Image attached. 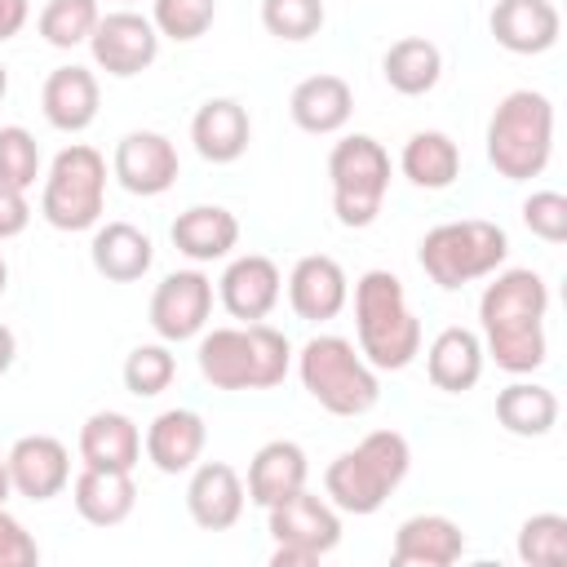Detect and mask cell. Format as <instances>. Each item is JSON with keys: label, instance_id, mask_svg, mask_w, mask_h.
<instances>
[{"label": "cell", "instance_id": "1", "mask_svg": "<svg viewBox=\"0 0 567 567\" xmlns=\"http://www.w3.org/2000/svg\"><path fill=\"white\" fill-rule=\"evenodd\" d=\"M549 142H554V106L536 89H514L501 97L487 124V159L496 164L501 177L523 182L536 177L549 164Z\"/></svg>", "mask_w": 567, "mask_h": 567}, {"label": "cell", "instance_id": "2", "mask_svg": "<svg viewBox=\"0 0 567 567\" xmlns=\"http://www.w3.org/2000/svg\"><path fill=\"white\" fill-rule=\"evenodd\" d=\"M408 461H412V452L399 430H372V434H363V443L354 452H341L328 465V478H323L328 496L350 514H372L403 483Z\"/></svg>", "mask_w": 567, "mask_h": 567}, {"label": "cell", "instance_id": "3", "mask_svg": "<svg viewBox=\"0 0 567 567\" xmlns=\"http://www.w3.org/2000/svg\"><path fill=\"white\" fill-rule=\"evenodd\" d=\"M359 346L377 368H403L421 350V323L403 301V284L390 270H368L354 288Z\"/></svg>", "mask_w": 567, "mask_h": 567}, {"label": "cell", "instance_id": "4", "mask_svg": "<svg viewBox=\"0 0 567 567\" xmlns=\"http://www.w3.org/2000/svg\"><path fill=\"white\" fill-rule=\"evenodd\" d=\"M509 252V239L496 221L465 217V221H443L425 230L421 239V266L439 288H461L465 279H478L496 270Z\"/></svg>", "mask_w": 567, "mask_h": 567}, {"label": "cell", "instance_id": "5", "mask_svg": "<svg viewBox=\"0 0 567 567\" xmlns=\"http://www.w3.org/2000/svg\"><path fill=\"white\" fill-rule=\"evenodd\" d=\"M306 390L337 416H359L377 403V377L346 337H315L301 350Z\"/></svg>", "mask_w": 567, "mask_h": 567}, {"label": "cell", "instance_id": "6", "mask_svg": "<svg viewBox=\"0 0 567 567\" xmlns=\"http://www.w3.org/2000/svg\"><path fill=\"white\" fill-rule=\"evenodd\" d=\"M328 177H332L337 217L346 226H368L381 213V199H385V186H390V155L368 133L341 137L328 155Z\"/></svg>", "mask_w": 567, "mask_h": 567}, {"label": "cell", "instance_id": "7", "mask_svg": "<svg viewBox=\"0 0 567 567\" xmlns=\"http://www.w3.org/2000/svg\"><path fill=\"white\" fill-rule=\"evenodd\" d=\"M102 186H106V159L93 146L75 142L53 159L40 208L58 230H84L102 213Z\"/></svg>", "mask_w": 567, "mask_h": 567}, {"label": "cell", "instance_id": "8", "mask_svg": "<svg viewBox=\"0 0 567 567\" xmlns=\"http://www.w3.org/2000/svg\"><path fill=\"white\" fill-rule=\"evenodd\" d=\"M89 40H93L97 66H106L111 75H137V71H146L155 62V49H159L155 27L142 13H128V9L97 18V27H93Z\"/></svg>", "mask_w": 567, "mask_h": 567}, {"label": "cell", "instance_id": "9", "mask_svg": "<svg viewBox=\"0 0 567 567\" xmlns=\"http://www.w3.org/2000/svg\"><path fill=\"white\" fill-rule=\"evenodd\" d=\"M270 509V536L279 540V545H292V549H306V554H328L332 545H337V536H341V518L319 501V496H310L306 487H297V492H288L284 501H275V505H266Z\"/></svg>", "mask_w": 567, "mask_h": 567}, {"label": "cell", "instance_id": "10", "mask_svg": "<svg viewBox=\"0 0 567 567\" xmlns=\"http://www.w3.org/2000/svg\"><path fill=\"white\" fill-rule=\"evenodd\" d=\"M208 306H213V288L199 270H177L168 275L155 297H151V323L159 337L168 341H182V337H195L208 319Z\"/></svg>", "mask_w": 567, "mask_h": 567}, {"label": "cell", "instance_id": "11", "mask_svg": "<svg viewBox=\"0 0 567 567\" xmlns=\"http://www.w3.org/2000/svg\"><path fill=\"white\" fill-rule=\"evenodd\" d=\"M115 177L133 195H159L177 177V151L159 133H128L115 146Z\"/></svg>", "mask_w": 567, "mask_h": 567}, {"label": "cell", "instance_id": "12", "mask_svg": "<svg viewBox=\"0 0 567 567\" xmlns=\"http://www.w3.org/2000/svg\"><path fill=\"white\" fill-rule=\"evenodd\" d=\"M71 465H66V447L53 434H27L13 443L9 452V483L31 496V501H49L62 492Z\"/></svg>", "mask_w": 567, "mask_h": 567}, {"label": "cell", "instance_id": "13", "mask_svg": "<svg viewBox=\"0 0 567 567\" xmlns=\"http://www.w3.org/2000/svg\"><path fill=\"white\" fill-rule=\"evenodd\" d=\"M465 554V536L452 518L443 514H416L399 527L390 563L394 567H447Z\"/></svg>", "mask_w": 567, "mask_h": 567}, {"label": "cell", "instance_id": "14", "mask_svg": "<svg viewBox=\"0 0 567 567\" xmlns=\"http://www.w3.org/2000/svg\"><path fill=\"white\" fill-rule=\"evenodd\" d=\"M492 35L509 53H545L558 40V9L549 0H496Z\"/></svg>", "mask_w": 567, "mask_h": 567}, {"label": "cell", "instance_id": "15", "mask_svg": "<svg viewBox=\"0 0 567 567\" xmlns=\"http://www.w3.org/2000/svg\"><path fill=\"white\" fill-rule=\"evenodd\" d=\"M288 301L301 319H332L346 306V270L328 252H310L292 266Z\"/></svg>", "mask_w": 567, "mask_h": 567}, {"label": "cell", "instance_id": "16", "mask_svg": "<svg viewBox=\"0 0 567 567\" xmlns=\"http://www.w3.org/2000/svg\"><path fill=\"white\" fill-rule=\"evenodd\" d=\"M186 505H190V518L199 527L221 532L244 509V483H239V474L226 461H208V465L195 470V478L186 487Z\"/></svg>", "mask_w": 567, "mask_h": 567}, {"label": "cell", "instance_id": "17", "mask_svg": "<svg viewBox=\"0 0 567 567\" xmlns=\"http://www.w3.org/2000/svg\"><path fill=\"white\" fill-rule=\"evenodd\" d=\"M221 301L235 319H261L279 301V266L261 252L230 261L221 275Z\"/></svg>", "mask_w": 567, "mask_h": 567}, {"label": "cell", "instance_id": "18", "mask_svg": "<svg viewBox=\"0 0 567 567\" xmlns=\"http://www.w3.org/2000/svg\"><path fill=\"white\" fill-rule=\"evenodd\" d=\"M350 106H354L350 84L341 75H328V71L306 75L292 89V97H288V111H292V120L306 133H332V128H341L350 120Z\"/></svg>", "mask_w": 567, "mask_h": 567}, {"label": "cell", "instance_id": "19", "mask_svg": "<svg viewBox=\"0 0 567 567\" xmlns=\"http://www.w3.org/2000/svg\"><path fill=\"white\" fill-rule=\"evenodd\" d=\"M190 137H195V146H199L204 159L230 164V159H239L244 146H248V111H244L239 102H230V97H213V102H204V106L195 111Z\"/></svg>", "mask_w": 567, "mask_h": 567}, {"label": "cell", "instance_id": "20", "mask_svg": "<svg viewBox=\"0 0 567 567\" xmlns=\"http://www.w3.org/2000/svg\"><path fill=\"white\" fill-rule=\"evenodd\" d=\"M137 452H142V439L124 412H93L80 430V456L93 470H133Z\"/></svg>", "mask_w": 567, "mask_h": 567}, {"label": "cell", "instance_id": "21", "mask_svg": "<svg viewBox=\"0 0 567 567\" xmlns=\"http://www.w3.org/2000/svg\"><path fill=\"white\" fill-rule=\"evenodd\" d=\"M204 447V421L190 408H168L151 421L146 430V456L164 470V474H182L195 465Z\"/></svg>", "mask_w": 567, "mask_h": 567}, {"label": "cell", "instance_id": "22", "mask_svg": "<svg viewBox=\"0 0 567 567\" xmlns=\"http://www.w3.org/2000/svg\"><path fill=\"white\" fill-rule=\"evenodd\" d=\"M545 306H549V292L536 270H505L496 275V284H487L478 301V319L483 328L505 319H545Z\"/></svg>", "mask_w": 567, "mask_h": 567}, {"label": "cell", "instance_id": "23", "mask_svg": "<svg viewBox=\"0 0 567 567\" xmlns=\"http://www.w3.org/2000/svg\"><path fill=\"white\" fill-rule=\"evenodd\" d=\"M133 496H137V487H133L128 470H93V465H84V474L75 478V509L93 527L124 523L128 509H133Z\"/></svg>", "mask_w": 567, "mask_h": 567}, {"label": "cell", "instance_id": "24", "mask_svg": "<svg viewBox=\"0 0 567 567\" xmlns=\"http://www.w3.org/2000/svg\"><path fill=\"white\" fill-rule=\"evenodd\" d=\"M44 115L53 128H84L93 115H97V80L84 71V66H58L49 80H44Z\"/></svg>", "mask_w": 567, "mask_h": 567}, {"label": "cell", "instance_id": "25", "mask_svg": "<svg viewBox=\"0 0 567 567\" xmlns=\"http://www.w3.org/2000/svg\"><path fill=\"white\" fill-rule=\"evenodd\" d=\"M235 239H239V221H235V213H226L217 204H195V208L177 213V221H173V244L195 261H213V257L230 252Z\"/></svg>", "mask_w": 567, "mask_h": 567}, {"label": "cell", "instance_id": "26", "mask_svg": "<svg viewBox=\"0 0 567 567\" xmlns=\"http://www.w3.org/2000/svg\"><path fill=\"white\" fill-rule=\"evenodd\" d=\"M301 483H306V452L288 439L266 443L248 465V501H257V505H275L288 492H297Z\"/></svg>", "mask_w": 567, "mask_h": 567}, {"label": "cell", "instance_id": "27", "mask_svg": "<svg viewBox=\"0 0 567 567\" xmlns=\"http://www.w3.org/2000/svg\"><path fill=\"white\" fill-rule=\"evenodd\" d=\"M93 266H97V275H106L115 284L142 279L151 266V239L133 221H106L93 235Z\"/></svg>", "mask_w": 567, "mask_h": 567}, {"label": "cell", "instance_id": "28", "mask_svg": "<svg viewBox=\"0 0 567 567\" xmlns=\"http://www.w3.org/2000/svg\"><path fill=\"white\" fill-rule=\"evenodd\" d=\"M430 381L447 394H461L478 381L483 372V350H478V337L470 328H443L430 346Z\"/></svg>", "mask_w": 567, "mask_h": 567}, {"label": "cell", "instance_id": "29", "mask_svg": "<svg viewBox=\"0 0 567 567\" xmlns=\"http://www.w3.org/2000/svg\"><path fill=\"white\" fill-rule=\"evenodd\" d=\"M385 80L394 93L403 97H416V93H430L439 84V71H443V53L439 44H430L425 35H403L385 49Z\"/></svg>", "mask_w": 567, "mask_h": 567}, {"label": "cell", "instance_id": "30", "mask_svg": "<svg viewBox=\"0 0 567 567\" xmlns=\"http://www.w3.org/2000/svg\"><path fill=\"white\" fill-rule=\"evenodd\" d=\"M199 372L217 390H248L252 385V359H248V332L244 328H213L199 341Z\"/></svg>", "mask_w": 567, "mask_h": 567}, {"label": "cell", "instance_id": "31", "mask_svg": "<svg viewBox=\"0 0 567 567\" xmlns=\"http://www.w3.org/2000/svg\"><path fill=\"white\" fill-rule=\"evenodd\" d=\"M456 168H461V151H456V142L447 133L425 128V133H412L408 137V146H403V173L416 186L443 190V186H452Z\"/></svg>", "mask_w": 567, "mask_h": 567}, {"label": "cell", "instance_id": "32", "mask_svg": "<svg viewBox=\"0 0 567 567\" xmlns=\"http://www.w3.org/2000/svg\"><path fill=\"white\" fill-rule=\"evenodd\" d=\"M496 421H501L509 434L536 439V434H545V430L558 421V399H554V390H545V385H527V381L505 385V390L496 394Z\"/></svg>", "mask_w": 567, "mask_h": 567}, {"label": "cell", "instance_id": "33", "mask_svg": "<svg viewBox=\"0 0 567 567\" xmlns=\"http://www.w3.org/2000/svg\"><path fill=\"white\" fill-rule=\"evenodd\" d=\"M487 346L505 372H532L545 363V328L540 319H505L487 323Z\"/></svg>", "mask_w": 567, "mask_h": 567}, {"label": "cell", "instance_id": "34", "mask_svg": "<svg viewBox=\"0 0 567 567\" xmlns=\"http://www.w3.org/2000/svg\"><path fill=\"white\" fill-rule=\"evenodd\" d=\"M518 558L527 567H567V518L532 514L518 532Z\"/></svg>", "mask_w": 567, "mask_h": 567}, {"label": "cell", "instance_id": "35", "mask_svg": "<svg viewBox=\"0 0 567 567\" xmlns=\"http://www.w3.org/2000/svg\"><path fill=\"white\" fill-rule=\"evenodd\" d=\"M97 27V0H49L40 13V35L58 49L89 40Z\"/></svg>", "mask_w": 567, "mask_h": 567}, {"label": "cell", "instance_id": "36", "mask_svg": "<svg viewBox=\"0 0 567 567\" xmlns=\"http://www.w3.org/2000/svg\"><path fill=\"white\" fill-rule=\"evenodd\" d=\"M35 173H40V146H35V137L27 128H18V124L0 128V186L27 190L35 182Z\"/></svg>", "mask_w": 567, "mask_h": 567}, {"label": "cell", "instance_id": "37", "mask_svg": "<svg viewBox=\"0 0 567 567\" xmlns=\"http://www.w3.org/2000/svg\"><path fill=\"white\" fill-rule=\"evenodd\" d=\"M261 22L279 40H310L323 27V0H261Z\"/></svg>", "mask_w": 567, "mask_h": 567}, {"label": "cell", "instance_id": "38", "mask_svg": "<svg viewBox=\"0 0 567 567\" xmlns=\"http://www.w3.org/2000/svg\"><path fill=\"white\" fill-rule=\"evenodd\" d=\"M248 359H252V385H279L288 372V337L270 323H248Z\"/></svg>", "mask_w": 567, "mask_h": 567}, {"label": "cell", "instance_id": "39", "mask_svg": "<svg viewBox=\"0 0 567 567\" xmlns=\"http://www.w3.org/2000/svg\"><path fill=\"white\" fill-rule=\"evenodd\" d=\"M173 381V354L164 350V346H137V350H128V359H124V385L133 390V394H159L164 385Z\"/></svg>", "mask_w": 567, "mask_h": 567}, {"label": "cell", "instance_id": "40", "mask_svg": "<svg viewBox=\"0 0 567 567\" xmlns=\"http://www.w3.org/2000/svg\"><path fill=\"white\" fill-rule=\"evenodd\" d=\"M217 0H155V27L173 40H195L208 31Z\"/></svg>", "mask_w": 567, "mask_h": 567}, {"label": "cell", "instance_id": "41", "mask_svg": "<svg viewBox=\"0 0 567 567\" xmlns=\"http://www.w3.org/2000/svg\"><path fill=\"white\" fill-rule=\"evenodd\" d=\"M523 221L532 226V235L549 239V244H563L567 239V195L558 190H536L527 204H523Z\"/></svg>", "mask_w": 567, "mask_h": 567}, {"label": "cell", "instance_id": "42", "mask_svg": "<svg viewBox=\"0 0 567 567\" xmlns=\"http://www.w3.org/2000/svg\"><path fill=\"white\" fill-rule=\"evenodd\" d=\"M35 558H40L35 540L22 532L13 514L0 509V567H35Z\"/></svg>", "mask_w": 567, "mask_h": 567}, {"label": "cell", "instance_id": "43", "mask_svg": "<svg viewBox=\"0 0 567 567\" xmlns=\"http://www.w3.org/2000/svg\"><path fill=\"white\" fill-rule=\"evenodd\" d=\"M27 217H31V208H27L22 190H9V186H0V239L18 235V230L27 226Z\"/></svg>", "mask_w": 567, "mask_h": 567}, {"label": "cell", "instance_id": "44", "mask_svg": "<svg viewBox=\"0 0 567 567\" xmlns=\"http://www.w3.org/2000/svg\"><path fill=\"white\" fill-rule=\"evenodd\" d=\"M27 22V0H0V40L18 35Z\"/></svg>", "mask_w": 567, "mask_h": 567}, {"label": "cell", "instance_id": "45", "mask_svg": "<svg viewBox=\"0 0 567 567\" xmlns=\"http://www.w3.org/2000/svg\"><path fill=\"white\" fill-rule=\"evenodd\" d=\"M306 563H315V554L292 549V545H279V549H275V558H270V567H306Z\"/></svg>", "mask_w": 567, "mask_h": 567}, {"label": "cell", "instance_id": "46", "mask_svg": "<svg viewBox=\"0 0 567 567\" xmlns=\"http://www.w3.org/2000/svg\"><path fill=\"white\" fill-rule=\"evenodd\" d=\"M9 363H13V332L0 323V372H9Z\"/></svg>", "mask_w": 567, "mask_h": 567}, {"label": "cell", "instance_id": "47", "mask_svg": "<svg viewBox=\"0 0 567 567\" xmlns=\"http://www.w3.org/2000/svg\"><path fill=\"white\" fill-rule=\"evenodd\" d=\"M9 487H13V483H9V461H0V501L9 496Z\"/></svg>", "mask_w": 567, "mask_h": 567}, {"label": "cell", "instance_id": "48", "mask_svg": "<svg viewBox=\"0 0 567 567\" xmlns=\"http://www.w3.org/2000/svg\"><path fill=\"white\" fill-rule=\"evenodd\" d=\"M4 89H9V71H4V62H0V97H4Z\"/></svg>", "mask_w": 567, "mask_h": 567}, {"label": "cell", "instance_id": "49", "mask_svg": "<svg viewBox=\"0 0 567 567\" xmlns=\"http://www.w3.org/2000/svg\"><path fill=\"white\" fill-rule=\"evenodd\" d=\"M4 279H9V266H4V257H0V292H4Z\"/></svg>", "mask_w": 567, "mask_h": 567}]
</instances>
